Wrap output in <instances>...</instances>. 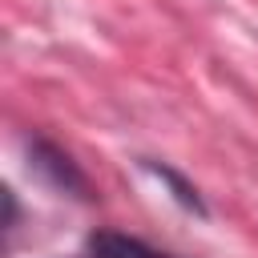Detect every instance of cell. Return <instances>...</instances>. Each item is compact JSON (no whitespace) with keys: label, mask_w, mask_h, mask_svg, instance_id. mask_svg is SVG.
Listing matches in <instances>:
<instances>
[{"label":"cell","mask_w":258,"mask_h":258,"mask_svg":"<svg viewBox=\"0 0 258 258\" xmlns=\"http://www.w3.org/2000/svg\"><path fill=\"white\" fill-rule=\"evenodd\" d=\"M145 169L157 177V181H165L169 189H173V198L185 206V210H194V214H206V206H202V198H198V189L189 185V181H181L173 169H165V165H153V161H145Z\"/></svg>","instance_id":"3"},{"label":"cell","mask_w":258,"mask_h":258,"mask_svg":"<svg viewBox=\"0 0 258 258\" xmlns=\"http://www.w3.org/2000/svg\"><path fill=\"white\" fill-rule=\"evenodd\" d=\"M32 157H36V169L52 173V181H56V185H64V189H85L81 173L73 169V161H69V157L60 153V149H52V145L36 141V145H32Z\"/></svg>","instance_id":"2"},{"label":"cell","mask_w":258,"mask_h":258,"mask_svg":"<svg viewBox=\"0 0 258 258\" xmlns=\"http://www.w3.org/2000/svg\"><path fill=\"white\" fill-rule=\"evenodd\" d=\"M85 258H173V254H161V250H153L137 238H125V234H93Z\"/></svg>","instance_id":"1"}]
</instances>
